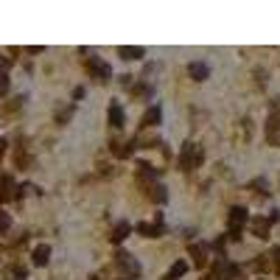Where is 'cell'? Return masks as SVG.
<instances>
[{"label": "cell", "instance_id": "cell-1", "mask_svg": "<svg viewBox=\"0 0 280 280\" xmlns=\"http://www.w3.org/2000/svg\"><path fill=\"white\" fill-rule=\"evenodd\" d=\"M246 210L244 208H232L230 210V238H238V232H241V227L246 224Z\"/></svg>", "mask_w": 280, "mask_h": 280}, {"label": "cell", "instance_id": "cell-2", "mask_svg": "<svg viewBox=\"0 0 280 280\" xmlns=\"http://www.w3.org/2000/svg\"><path fill=\"white\" fill-rule=\"evenodd\" d=\"M199 160H202V154L196 152V146H194V143H185V148H182V157H180L182 168H190L194 162H199Z\"/></svg>", "mask_w": 280, "mask_h": 280}, {"label": "cell", "instance_id": "cell-3", "mask_svg": "<svg viewBox=\"0 0 280 280\" xmlns=\"http://www.w3.org/2000/svg\"><path fill=\"white\" fill-rule=\"evenodd\" d=\"M115 264L120 266V269H129V274H138V264H134L132 260V255H129V252H118V255H115Z\"/></svg>", "mask_w": 280, "mask_h": 280}, {"label": "cell", "instance_id": "cell-4", "mask_svg": "<svg viewBox=\"0 0 280 280\" xmlns=\"http://www.w3.org/2000/svg\"><path fill=\"white\" fill-rule=\"evenodd\" d=\"M14 199V180L12 176H0V202Z\"/></svg>", "mask_w": 280, "mask_h": 280}, {"label": "cell", "instance_id": "cell-5", "mask_svg": "<svg viewBox=\"0 0 280 280\" xmlns=\"http://www.w3.org/2000/svg\"><path fill=\"white\" fill-rule=\"evenodd\" d=\"M87 68H90V73H96L101 82H106V76H110V64L106 62H98V59H90L87 62Z\"/></svg>", "mask_w": 280, "mask_h": 280}, {"label": "cell", "instance_id": "cell-6", "mask_svg": "<svg viewBox=\"0 0 280 280\" xmlns=\"http://www.w3.org/2000/svg\"><path fill=\"white\" fill-rule=\"evenodd\" d=\"M188 73H190V78H196V82H204V78H208V64L204 62H190L188 64Z\"/></svg>", "mask_w": 280, "mask_h": 280}, {"label": "cell", "instance_id": "cell-7", "mask_svg": "<svg viewBox=\"0 0 280 280\" xmlns=\"http://www.w3.org/2000/svg\"><path fill=\"white\" fill-rule=\"evenodd\" d=\"M48 258H50V246L48 244H40L34 250V255H31V260H34L36 266H45V264H48Z\"/></svg>", "mask_w": 280, "mask_h": 280}, {"label": "cell", "instance_id": "cell-8", "mask_svg": "<svg viewBox=\"0 0 280 280\" xmlns=\"http://www.w3.org/2000/svg\"><path fill=\"white\" fill-rule=\"evenodd\" d=\"M138 232H143V236H148V238H157V236H162V224L143 222V224H138Z\"/></svg>", "mask_w": 280, "mask_h": 280}, {"label": "cell", "instance_id": "cell-9", "mask_svg": "<svg viewBox=\"0 0 280 280\" xmlns=\"http://www.w3.org/2000/svg\"><path fill=\"white\" fill-rule=\"evenodd\" d=\"M185 272H188V264H185V260H176V264L166 272V280H176V278H182Z\"/></svg>", "mask_w": 280, "mask_h": 280}, {"label": "cell", "instance_id": "cell-10", "mask_svg": "<svg viewBox=\"0 0 280 280\" xmlns=\"http://www.w3.org/2000/svg\"><path fill=\"white\" fill-rule=\"evenodd\" d=\"M157 124H160V106H152L143 115V126H157Z\"/></svg>", "mask_w": 280, "mask_h": 280}, {"label": "cell", "instance_id": "cell-11", "mask_svg": "<svg viewBox=\"0 0 280 280\" xmlns=\"http://www.w3.org/2000/svg\"><path fill=\"white\" fill-rule=\"evenodd\" d=\"M110 124L112 126H120V124H124V110H120L118 104L110 106Z\"/></svg>", "mask_w": 280, "mask_h": 280}, {"label": "cell", "instance_id": "cell-12", "mask_svg": "<svg viewBox=\"0 0 280 280\" xmlns=\"http://www.w3.org/2000/svg\"><path fill=\"white\" fill-rule=\"evenodd\" d=\"M129 230H132V227H129L126 222H120L118 227H115V232H112V241H115V244H118V241H124V238L129 236Z\"/></svg>", "mask_w": 280, "mask_h": 280}, {"label": "cell", "instance_id": "cell-13", "mask_svg": "<svg viewBox=\"0 0 280 280\" xmlns=\"http://www.w3.org/2000/svg\"><path fill=\"white\" fill-rule=\"evenodd\" d=\"M112 152H115V157H129L132 154V143H115Z\"/></svg>", "mask_w": 280, "mask_h": 280}, {"label": "cell", "instance_id": "cell-14", "mask_svg": "<svg viewBox=\"0 0 280 280\" xmlns=\"http://www.w3.org/2000/svg\"><path fill=\"white\" fill-rule=\"evenodd\" d=\"M118 54L124 56V59H140V56H143V48H120Z\"/></svg>", "mask_w": 280, "mask_h": 280}, {"label": "cell", "instance_id": "cell-15", "mask_svg": "<svg viewBox=\"0 0 280 280\" xmlns=\"http://www.w3.org/2000/svg\"><path fill=\"white\" fill-rule=\"evenodd\" d=\"M190 252H194V258H196V266H204V246L202 244H196V246H190Z\"/></svg>", "mask_w": 280, "mask_h": 280}, {"label": "cell", "instance_id": "cell-16", "mask_svg": "<svg viewBox=\"0 0 280 280\" xmlns=\"http://www.w3.org/2000/svg\"><path fill=\"white\" fill-rule=\"evenodd\" d=\"M152 199H154V202H166V188H162V185H154V188H152Z\"/></svg>", "mask_w": 280, "mask_h": 280}, {"label": "cell", "instance_id": "cell-17", "mask_svg": "<svg viewBox=\"0 0 280 280\" xmlns=\"http://www.w3.org/2000/svg\"><path fill=\"white\" fill-rule=\"evenodd\" d=\"M252 230H255V236H258V238H266L269 224H266V222H255V224H252Z\"/></svg>", "mask_w": 280, "mask_h": 280}, {"label": "cell", "instance_id": "cell-18", "mask_svg": "<svg viewBox=\"0 0 280 280\" xmlns=\"http://www.w3.org/2000/svg\"><path fill=\"white\" fill-rule=\"evenodd\" d=\"M12 227V216L8 213H0V232H6Z\"/></svg>", "mask_w": 280, "mask_h": 280}, {"label": "cell", "instance_id": "cell-19", "mask_svg": "<svg viewBox=\"0 0 280 280\" xmlns=\"http://www.w3.org/2000/svg\"><path fill=\"white\" fill-rule=\"evenodd\" d=\"M6 90H8V78H6V76H0V96H3Z\"/></svg>", "mask_w": 280, "mask_h": 280}, {"label": "cell", "instance_id": "cell-20", "mask_svg": "<svg viewBox=\"0 0 280 280\" xmlns=\"http://www.w3.org/2000/svg\"><path fill=\"white\" fill-rule=\"evenodd\" d=\"M6 68H8V59H0V73H3Z\"/></svg>", "mask_w": 280, "mask_h": 280}, {"label": "cell", "instance_id": "cell-21", "mask_svg": "<svg viewBox=\"0 0 280 280\" xmlns=\"http://www.w3.org/2000/svg\"><path fill=\"white\" fill-rule=\"evenodd\" d=\"M3 146H6V140H0V154H3Z\"/></svg>", "mask_w": 280, "mask_h": 280}]
</instances>
